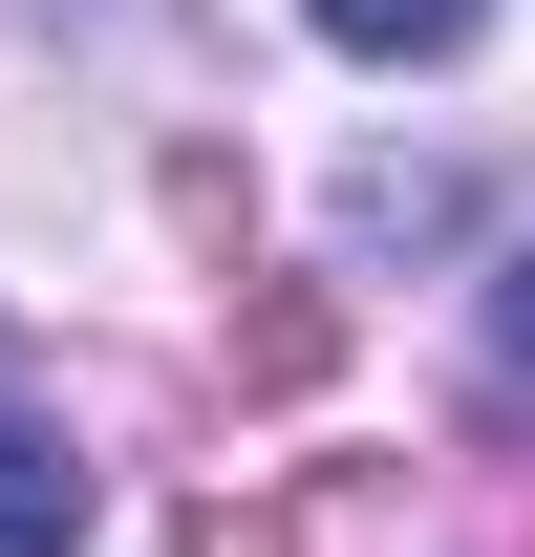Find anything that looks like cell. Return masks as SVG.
<instances>
[{
	"label": "cell",
	"mask_w": 535,
	"mask_h": 557,
	"mask_svg": "<svg viewBox=\"0 0 535 557\" xmlns=\"http://www.w3.org/2000/svg\"><path fill=\"white\" fill-rule=\"evenodd\" d=\"M86 536V450L22 408V364H0V557H65Z\"/></svg>",
	"instance_id": "cell-1"
},
{
	"label": "cell",
	"mask_w": 535,
	"mask_h": 557,
	"mask_svg": "<svg viewBox=\"0 0 535 557\" xmlns=\"http://www.w3.org/2000/svg\"><path fill=\"white\" fill-rule=\"evenodd\" d=\"M300 22L364 44V65H450V44H471V0H300Z\"/></svg>",
	"instance_id": "cell-2"
},
{
	"label": "cell",
	"mask_w": 535,
	"mask_h": 557,
	"mask_svg": "<svg viewBox=\"0 0 535 557\" xmlns=\"http://www.w3.org/2000/svg\"><path fill=\"white\" fill-rule=\"evenodd\" d=\"M194 557H322V536H300V515H236V493H214V515H194Z\"/></svg>",
	"instance_id": "cell-3"
}]
</instances>
